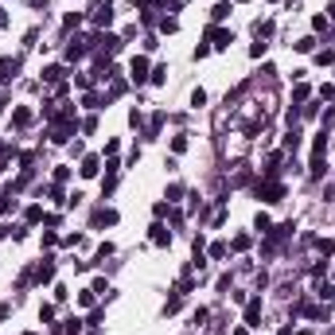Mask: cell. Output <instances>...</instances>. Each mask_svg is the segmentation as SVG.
Segmentation results:
<instances>
[{
  "label": "cell",
  "mask_w": 335,
  "mask_h": 335,
  "mask_svg": "<svg viewBox=\"0 0 335 335\" xmlns=\"http://www.w3.org/2000/svg\"><path fill=\"white\" fill-rule=\"evenodd\" d=\"M78 24H82V16H78V12H71L66 20H62V28H66V31H71V28H78Z\"/></svg>",
  "instance_id": "24"
},
{
  "label": "cell",
  "mask_w": 335,
  "mask_h": 335,
  "mask_svg": "<svg viewBox=\"0 0 335 335\" xmlns=\"http://www.w3.org/2000/svg\"><path fill=\"white\" fill-rule=\"evenodd\" d=\"M117 222V211H98L94 215V226H113Z\"/></svg>",
  "instance_id": "13"
},
{
  "label": "cell",
  "mask_w": 335,
  "mask_h": 335,
  "mask_svg": "<svg viewBox=\"0 0 335 335\" xmlns=\"http://www.w3.org/2000/svg\"><path fill=\"white\" fill-rule=\"evenodd\" d=\"M234 335H246V327H238V331H234Z\"/></svg>",
  "instance_id": "36"
},
{
  "label": "cell",
  "mask_w": 335,
  "mask_h": 335,
  "mask_svg": "<svg viewBox=\"0 0 335 335\" xmlns=\"http://www.w3.org/2000/svg\"><path fill=\"white\" fill-rule=\"evenodd\" d=\"M129 78L137 82V86H141V82H148V58H145V55H137V58H132V66H129Z\"/></svg>",
  "instance_id": "3"
},
{
  "label": "cell",
  "mask_w": 335,
  "mask_h": 335,
  "mask_svg": "<svg viewBox=\"0 0 335 335\" xmlns=\"http://www.w3.org/2000/svg\"><path fill=\"white\" fill-rule=\"evenodd\" d=\"M316 62H320V66H327V62H335V51H320V55H316Z\"/></svg>",
  "instance_id": "30"
},
{
  "label": "cell",
  "mask_w": 335,
  "mask_h": 335,
  "mask_svg": "<svg viewBox=\"0 0 335 335\" xmlns=\"http://www.w3.org/2000/svg\"><path fill=\"white\" fill-rule=\"evenodd\" d=\"M308 94H312V90H308V86H304V82H296V90H292V98H296V102H304Z\"/></svg>",
  "instance_id": "23"
},
{
  "label": "cell",
  "mask_w": 335,
  "mask_h": 335,
  "mask_svg": "<svg viewBox=\"0 0 335 335\" xmlns=\"http://www.w3.org/2000/svg\"><path fill=\"white\" fill-rule=\"evenodd\" d=\"M316 292H320L323 300H335V289H331V285H316Z\"/></svg>",
  "instance_id": "29"
},
{
  "label": "cell",
  "mask_w": 335,
  "mask_h": 335,
  "mask_svg": "<svg viewBox=\"0 0 335 335\" xmlns=\"http://www.w3.org/2000/svg\"><path fill=\"white\" fill-rule=\"evenodd\" d=\"M8 320V304H0V323Z\"/></svg>",
  "instance_id": "33"
},
{
  "label": "cell",
  "mask_w": 335,
  "mask_h": 335,
  "mask_svg": "<svg viewBox=\"0 0 335 335\" xmlns=\"http://www.w3.org/2000/svg\"><path fill=\"white\" fill-rule=\"evenodd\" d=\"M12 125H16V129H28V125H31V109H28V105H20V109L12 113Z\"/></svg>",
  "instance_id": "10"
},
{
  "label": "cell",
  "mask_w": 335,
  "mask_h": 335,
  "mask_svg": "<svg viewBox=\"0 0 335 335\" xmlns=\"http://www.w3.org/2000/svg\"><path fill=\"white\" fill-rule=\"evenodd\" d=\"M257 230H261V234H269V230H273V222H269V215H257Z\"/></svg>",
  "instance_id": "27"
},
{
  "label": "cell",
  "mask_w": 335,
  "mask_h": 335,
  "mask_svg": "<svg viewBox=\"0 0 335 335\" xmlns=\"http://www.w3.org/2000/svg\"><path fill=\"white\" fill-rule=\"evenodd\" d=\"M168 242H172V234L164 226H152V246H168Z\"/></svg>",
  "instance_id": "15"
},
{
  "label": "cell",
  "mask_w": 335,
  "mask_h": 335,
  "mask_svg": "<svg viewBox=\"0 0 335 335\" xmlns=\"http://www.w3.org/2000/svg\"><path fill=\"white\" fill-rule=\"evenodd\" d=\"M31 277L39 281V285H47V281L55 277V261H51V257H43V261L35 265V273H31Z\"/></svg>",
  "instance_id": "5"
},
{
  "label": "cell",
  "mask_w": 335,
  "mask_h": 335,
  "mask_svg": "<svg viewBox=\"0 0 335 335\" xmlns=\"http://www.w3.org/2000/svg\"><path fill=\"white\" fill-rule=\"evenodd\" d=\"M281 335H292V327H281Z\"/></svg>",
  "instance_id": "35"
},
{
  "label": "cell",
  "mask_w": 335,
  "mask_h": 335,
  "mask_svg": "<svg viewBox=\"0 0 335 335\" xmlns=\"http://www.w3.org/2000/svg\"><path fill=\"white\" fill-rule=\"evenodd\" d=\"M4 24H8V16H4V8H0V28H4Z\"/></svg>",
  "instance_id": "34"
},
{
  "label": "cell",
  "mask_w": 335,
  "mask_h": 335,
  "mask_svg": "<svg viewBox=\"0 0 335 335\" xmlns=\"http://www.w3.org/2000/svg\"><path fill=\"white\" fill-rule=\"evenodd\" d=\"M234 249H238V253H242V249H249V234H234V242H230Z\"/></svg>",
  "instance_id": "18"
},
{
  "label": "cell",
  "mask_w": 335,
  "mask_h": 335,
  "mask_svg": "<svg viewBox=\"0 0 335 335\" xmlns=\"http://www.w3.org/2000/svg\"><path fill=\"white\" fill-rule=\"evenodd\" d=\"M28 222H43V207H28V215H24Z\"/></svg>",
  "instance_id": "22"
},
{
  "label": "cell",
  "mask_w": 335,
  "mask_h": 335,
  "mask_svg": "<svg viewBox=\"0 0 335 335\" xmlns=\"http://www.w3.org/2000/svg\"><path fill=\"white\" fill-rule=\"evenodd\" d=\"M172 152H175V156L187 152V137H172Z\"/></svg>",
  "instance_id": "21"
},
{
  "label": "cell",
  "mask_w": 335,
  "mask_h": 335,
  "mask_svg": "<svg viewBox=\"0 0 335 335\" xmlns=\"http://www.w3.org/2000/svg\"><path fill=\"white\" fill-rule=\"evenodd\" d=\"M207 43L230 47V43H234V31H226V28H207Z\"/></svg>",
  "instance_id": "4"
},
{
  "label": "cell",
  "mask_w": 335,
  "mask_h": 335,
  "mask_svg": "<svg viewBox=\"0 0 335 335\" xmlns=\"http://www.w3.org/2000/svg\"><path fill=\"white\" fill-rule=\"evenodd\" d=\"M43 82H51V86H62V82H66V71H62V66H47V71H43Z\"/></svg>",
  "instance_id": "9"
},
{
  "label": "cell",
  "mask_w": 335,
  "mask_h": 335,
  "mask_svg": "<svg viewBox=\"0 0 335 335\" xmlns=\"http://www.w3.org/2000/svg\"><path fill=\"white\" fill-rule=\"evenodd\" d=\"M179 195H183V187H179V183H172V187H168V203H179Z\"/></svg>",
  "instance_id": "26"
},
{
  "label": "cell",
  "mask_w": 335,
  "mask_h": 335,
  "mask_svg": "<svg viewBox=\"0 0 335 335\" xmlns=\"http://www.w3.org/2000/svg\"><path fill=\"white\" fill-rule=\"evenodd\" d=\"M253 191H257V199H265V203H281V199H285V183H281V179H273V175H265Z\"/></svg>",
  "instance_id": "1"
},
{
  "label": "cell",
  "mask_w": 335,
  "mask_h": 335,
  "mask_svg": "<svg viewBox=\"0 0 335 335\" xmlns=\"http://www.w3.org/2000/svg\"><path fill=\"white\" fill-rule=\"evenodd\" d=\"M257 320H261V296H253L246 304V327H257Z\"/></svg>",
  "instance_id": "8"
},
{
  "label": "cell",
  "mask_w": 335,
  "mask_h": 335,
  "mask_svg": "<svg viewBox=\"0 0 335 335\" xmlns=\"http://www.w3.org/2000/svg\"><path fill=\"white\" fill-rule=\"evenodd\" d=\"M86 51H90V39H74V43H66V58H71V62L86 58Z\"/></svg>",
  "instance_id": "7"
},
{
  "label": "cell",
  "mask_w": 335,
  "mask_h": 335,
  "mask_svg": "<svg viewBox=\"0 0 335 335\" xmlns=\"http://www.w3.org/2000/svg\"><path fill=\"white\" fill-rule=\"evenodd\" d=\"M312 47H316V39H312V35H304V39H300V43H296V51H304V55H308V51H312Z\"/></svg>",
  "instance_id": "28"
},
{
  "label": "cell",
  "mask_w": 335,
  "mask_h": 335,
  "mask_svg": "<svg viewBox=\"0 0 335 335\" xmlns=\"http://www.w3.org/2000/svg\"><path fill=\"white\" fill-rule=\"evenodd\" d=\"M230 12H234V4H230V0H219V4H215V12H211V20L219 24V20H226Z\"/></svg>",
  "instance_id": "12"
},
{
  "label": "cell",
  "mask_w": 335,
  "mask_h": 335,
  "mask_svg": "<svg viewBox=\"0 0 335 335\" xmlns=\"http://www.w3.org/2000/svg\"><path fill=\"white\" fill-rule=\"evenodd\" d=\"M20 74V58H0V82H12Z\"/></svg>",
  "instance_id": "6"
},
{
  "label": "cell",
  "mask_w": 335,
  "mask_h": 335,
  "mask_svg": "<svg viewBox=\"0 0 335 335\" xmlns=\"http://www.w3.org/2000/svg\"><path fill=\"white\" fill-rule=\"evenodd\" d=\"M191 105H195V109H199V105H207V94H203V90H195V94H191Z\"/></svg>",
  "instance_id": "31"
},
{
  "label": "cell",
  "mask_w": 335,
  "mask_h": 335,
  "mask_svg": "<svg viewBox=\"0 0 335 335\" xmlns=\"http://www.w3.org/2000/svg\"><path fill=\"white\" fill-rule=\"evenodd\" d=\"M94 300H98V292H94V289L78 292V304H82V308H94Z\"/></svg>",
  "instance_id": "16"
},
{
  "label": "cell",
  "mask_w": 335,
  "mask_h": 335,
  "mask_svg": "<svg viewBox=\"0 0 335 335\" xmlns=\"http://www.w3.org/2000/svg\"><path fill=\"white\" fill-rule=\"evenodd\" d=\"M12 207H16V199H12V187H4V191H0V215H8Z\"/></svg>",
  "instance_id": "14"
},
{
  "label": "cell",
  "mask_w": 335,
  "mask_h": 335,
  "mask_svg": "<svg viewBox=\"0 0 335 335\" xmlns=\"http://www.w3.org/2000/svg\"><path fill=\"white\" fill-rule=\"evenodd\" d=\"M253 31H257V39H265V35H273V20H261V24H257Z\"/></svg>",
  "instance_id": "19"
},
{
  "label": "cell",
  "mask_w": 335,
  "mask_h": 335,
  "mask_svg": "<svg viewBox=\"0 0 335 335\" xmlns=\"http://www.w3.org/2000/svg\"><path fill=\"white\" fill-rule=\"evenodd\" d=\"M148 78H152V82H156V86H160V82H164V78H168V66H156V71H152V74H148Z\"/></svg>",
  "instance_id": "25"
},
{
  "label": "cell",
  "mask_w": 335,
  "mask_h": 335,
  "mask_svg": "<svg viewBox=\"0 0 335 335\" xmlns=\"http://www.w3.org/2000/svg\"><path fill=\"white\" fill-rule=\"evenodd\" d=\"M62 331H66V335H78V331H82V320H78V316H71V320L62 323Z\"/></svg>",
  "instance_id": "17"
},
{
  "label": "cell",
  "mask_w": 335,
  "mask_h": 335,
  "mask_svg": "<svg viewBox=\"0 0 335 335\" xmlns=\"http://www.w3.org/2000/svg\"><path fill=\"white\" fill-rule=\"evenodd\" d=\"M98 168H102V160H98V156H86V160H82V168H78V172L86 175V179H94V175H98Z\"/></svg>",
  "instance_id": "11"
},
{
  "label": "cell",
  "mask_w": 335,
  "mask_h": 335,
  "mask_svg": "<svg viewBox=\"0 0 335 335\" xmlns=\"http://www.w3.org/2000/svg\"><path fill=\"white\" fill-rule=\"evenodd\" d=\"M28 335H31V331H28Z\"/></svg>",
  "instance_id": "37"
},
{
  "label": "cell",
  "mask_w": 335,
  "mask_h": 335,
  "mask_svg": "<svg viewBox=\"0 0 335 335\" xmlns=\"http://www.w3.org/2000/svg\"><path fill=\"white\" fill-rule=\"evenodd\" d=\"M71 179V168H55V183H66Z\"/></svg>",
  "instance_id": "32"
},
{
  "label": "cell",
  "mask_w": 335,
  "mask_h": 335,
  "mask_svg": "<svg viewBox=\"0 0 335 335\" xmlns=\"http://www.w3.org/2000/svg\"><path fill=\"white\" fill-rule=\"evenodd\" d=\"M90 20H94L98 28H109V24H113V0H94V8H90Z\"/></svg>",
  "instance_id": "2"
},
{
  "label": "cell",
  "mask_w": 335,
  "mask_h": 335,
  "mask_svg": "<svg viewBox=\"0 0 335 335\" xmlns=\"http://www.w3.org/2000/svg\"><path fill=\"white\" fill-rule=\"evenodd\" d=\"M160 31H164V35H172V31H179V24H175L172 16H164V20H160Z\"/></svg>",
  "instance_id": "20"
}]
</instances>
